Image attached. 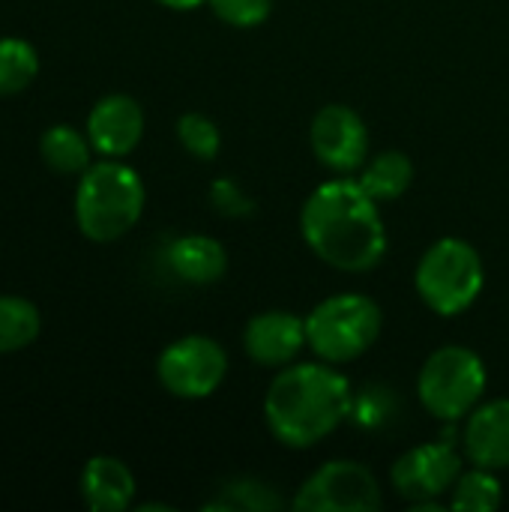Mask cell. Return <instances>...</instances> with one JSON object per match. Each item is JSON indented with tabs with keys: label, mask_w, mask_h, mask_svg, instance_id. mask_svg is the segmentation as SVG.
Wrapping results in <instances>:
<instances>
[{
	"label": "cell",
	"mask_w": 509,
	"mask_h": 512,
	"mask_svg": "<svg viewBox=\"0 0 509 512\" xmlns=\"http://www.w3.org/2000/svg\"><path fill=\"white\" fill-rule=\"evenodd\" d=\"M210 201L222 216H249L255 210L252 198L228 177H222L210 186Z\"/></svg>",
	"instance_id": "obj_24"
},
{
	"label": "cell",
	"mask_w": 509,
	"mask_h": 512,
	"mask_svg": "<svg viewBox=\"0 0 509 512\" xmlns=\"http://www.w3.org/2000/svg\"><path fill=\"white\" fill-rule=\"evenodd\" d=\"M93 144L87 138V132L69 126V123H57V126H48L39 138V156L42 162L54 171V174H84L93 162Z\"/></svg>",
	"instance_id": "obj_16"
},
{
	"label": "cell",
	"mask_w": 509,
	"mask_h": 512,
	"mask_svg": "<svg viewBox=\"0 0 509 512\" xmlns=\"http://www.w3.org/2000/svg\"><path fill=\"white\" fill-rule=\"evenodd\" d=\"M282 507H285V501L279 498V492L252 477L225 483L222 489H216V501L204 504V510L210 512H276Z\"/></svg>",
	"instance_id": "obj_20"
},
{
	"label": "cell",
	"mask_w": 509,
	"mask_h": 512,
	"mask_svg": "<svg viewBox=\"0 0 509 512\" xmlns=\"http://www.w3.org/2000/svg\"><path fill=\"white\" fill-rule=\"evenodd\" d=\"M168 267L189 285H213L228 270V252L216 237L186 234L168 246Z\"/></svg>",
	"instance_id": "obj_15"
},
{
	"label": "cell",
	"mask_w": 509,
	"mask_h": 512,
	"mask_svg": "<svg viewBox=\"0 0 509 512\" xmlns=\"http://www.w3.org/2000/svg\"><path fill=\"white\" fill-rule=\"evenodd\" d=\"M39 75V54L27 39L3 36L0 39V96L21 93Z\"/></svg>",
	"instance_id": "obj_21"
},
{
	"label": "cell",
	"mask_w": 509,
	"mask_h": 512,
	"mask_svg": "<svg viewBox=\"0 0 509 512\" xmlns=\"http://www.w3.org/2000/svg\"><path fill=\"white\" fill-rule=\"evenodd\" d=\"M354 414V390L333 363H291L264 396V423L288 450H312Z\"/></svg>",
	"instance_id": "obj_2"
},
{
	"label": "cell",
	"mask_w": 509,
	"mask_h": 512,
	"mask_svg": "<svg viewBox=\"0 0 509 512\" xmlns=\"http://www.w3.org/2000/svg\"><path fill=\"white\" fill-rule=\"evenodd\" d=\"M42 333V315L36 303L15 294H0V354L30 348Z\"/></svg>",
	"instance_id": "obj_18"
},
{
	"label": "cell",
	"mask_w": 509,
	"mask_h": 512,
	"mask_svg": "<svg viewBox=\"0 0 509 512\" xmlns=\"http://www.w3.org/2000/svg\"><path fill=\"white\" fill-rule=\"evenodd\" d=\"M177 138L183 144V150L201 162H210L216 159L219 147H222V135H219V126L207 117V114H183L177 120Z\"/></svg>",
	"instance_id": "obj_22"
},
{
	"label": "cell",
	"mask_w": 509,
	"mask_h": 512,
	"mask_svg": "<svg viewBox=\"0 0 509 512\" xmlns=\"http://www.w3.org/2000/svg\"><path fill=\"white\" fill-rule=\"evenodd\" d=\"M207 6L231 27H258L273 12V0H207Z\"/></svg>",
	"instance_id": "obj_23"
},
{
	"label": "cell",
	"mask_w": 509,
	"mask_h": 512,
	"mask_svg": "<svg viewBox=\"0 0 509 512\" xmlns=\"http://www.w3.org/2000/svg\"><path fill=\"white\" fill-rule=\"evenodd\" d=\"M309 144L315 159L336 171L354 174L366 165L369 156V129L363 117L348 105H324L309 126Z\"/></svg>",
	"instance_id": "obj_10"
},
{
	"label": "cell",
	"mask_w": 509,
	"mask_h": 512,
	"mask_svg": "<svg viewBox=\"0 0 509 512\" xmlns=\"http://www.w3.org/2000/svg\"><path fill=\"white\" fill-rule=\"evenodd\" d=\"M228 375L225 348L201 333L171 342L156 360V378L174 399L198 402L213 396Z\"/></svg>",
	"instance_id": "obj_8"
},
{
	"label": "cell",
	"mask_w": 509,
	"mask_h": 512,
	"mask_svg": "<svg viewBox=\"0 0 509 512\" xmlns=\"http://www.w3.org/2000/svg\"><path fill=\"white\" fill-rule=\"evenodd\" d=\"M504 504V486L498 480V471L489 468H471L462 471L456 486L450 489L447 510L456 512H495Z\"/></svg>",
	"instance_id": "obj_19"
},
{
	"label": "cell",
	"mask_w": 509,
	"mask_h": 512,
	"mask_svg": "<svg viewBox=\"0 0 509 512\" xmlns=\"http://www.w3.org/2000/svg\"><path fill=\"white\" fill-rule=\"evenodd\" d=\"M357 183L378 201H396L402 198L411 183H414V162L402 153V150H384L375 159H366V165L360 168Z\"/></svg>",
	"instance_id": "obj_17"
},
{
	"label": "cell",
	"mask_w": 509,
	"mask_h": 512,
	"mask_svg": "<svg viewBox=\"0 0 509 512\" xmlns=\"http://www.w3.org/2000/svg\"><path fill=\"white\" fill-rule=\"evenodd\" d=\"M243 348L252 363L264 369H282L306 348V318L282 309L258 312L246 321Z\"/></svg>",
	"instance_id": "obj_12"
},
{
	"label": "cell",
	"mask_w": 509,
	"mask_h": 512,
	"mask_svg": "<svg viewBox=\"0 0 509 512\" xmlns=\"http://www.w3.org/2000/svg\"><path fill=\"white\" fill-rule=\"evenodd\" d=\"M420 300L438 315L468 312L486 288V264L480 252L462 237L435 240L414 273Z\"/></svg>",
	"instance_id": "obj_5"
},
{
	"label": "cell",
	"mask_w": 509,
	"mask_h": 512,
	"mask_svg": "<svg viewBox=\"0 0 509 512\" xmlns=\"http://www.w3.org/2000/svg\"><path fill=\"white\" fill-rule=\"evenodd\" d=\"M381 306L366 294H333L306 315V348L333 366L360 360L381 336Z\"/></svg>",
	"instance_id": "obj_4"
},
{
	"label": "cell",
	"mask_w": 509,
	"mask_h": 512,
	"mask_svg": "<svg viewBox=\"0 0 509 512\" xmlns=\"http://www.w3.org/2000/svg\"><path fill=\"white\" fill-rule=\"evenodd\" d=\"M489 387L486 363L465 345H444L432 351L417 375L420 405L441 423L465 420Z\"/></svg>",
	"instance_id": "obj_6"
},
{
	"label": "cell",
	"mask_w": 509,
	"mask_h": 512,
	"mask_svg": "<svg viewBox=\"0 0 509 512\" xmlns=\"http://www.w3.org/2000/svg\"><path fill=\"white\" fill-rule=\"evenodd\" d=\"M462 447L471 465L489 471L509 468V399L480 402L465 417Z\"/></svg>",
	"instance_id": "obj_13"
},
{
	"label": "cell",
	"mask_w": 509,
	"mask_h": 512,
	"mask_svg": "<svg viewBox=\"0 0 509 512\" xmlns=\"http://www.w3.org/2000/svg\"><path fill=\"white\" fill-rule=\"evenodd\" d=\"M156 3H162V6H168V9H177V12H189V9H198V6L207 3V0H156Z\"/></svg>",
	"instance_id": "obj_25"
},
{
	"label": "cell",
	"mask_w": 509,
	"mask_h": 512,
	"mask_svg": "<svg viewBox=\"0 0 509 512\" xmlns=\"http://www.w3.org/2000/svg\"><path fill=\"white\" fill-rule=\"evenodd\" d=\"M300 231L315 258L342 273H369L387 255L381 204L351 177L327 180L303 201Z\"/></svg>",
	"instance_id": "obj_1"
},
{
	"label": "cell",
	"mask_w": 509,
	"mask_h": 512,
	"mask_svg": "<svg viewBox=\"0 0 509 512\" xmlns=\"http://www.w3.org/2000/svg\"><path fill=\"white\" fill-rule=\"evenodd\" d=\"M147 204V189L123 159L93 162L75 189V225L93 243H114L129 234Z\"/></svg>",
	"instance_id": "obj_3"
},
{
	"label": "cell",
	"mask_w": 509,
	"mask_h": 512,
	"mask_svg": "<svg viewBox=\"0 0 509 512\" xmlns=\"http://www.w3.org/2000/svg\"><path fill=\"white\" fill-rule=\"evenodd\" d=\"M87 138L105 159L129 156L144 138V108L126 93L102 96L87 114Z\"/></svg>",
	"instance_id": "obj_11"
},
{
	"label": "cell",
	"mask_w": 509,
	"mask_h": 512,
	"mask_svg": "<svg viewBox=\"0 0 509 512\" xmlns=\"http://www.w3.org/2000/svg\"><path fill=\"white\" fill-rule=\"evenodd\" d=\"M291 507L300 512H375L384 507V492L363 462L333 459L306 477Z\"/></svg>",
	"instance_id": "obj_7"
},
{
	"label": "cell",
	"mask_w": 509,
	"mask_h": 512,
	"mask_svg": "<svg viewBox=\"0 0 509 512\" xmlns=\"http://www.w3.org/2000/svg\"><path fill=\"white\" fill-rule=\"evenodd\" d=\"M135 492V474L117 456H93L81 471V498L93 512H126Z\"/></svg>",
	"instance_id": "obj_14"
},
{
	"label": "cell",
	"mask_w": 509,
	"mask_h": 512,
	"mask_svg": "<svg viewBox=\"0 0 509 512\" xmlns=\"http://www.w3.org/2000/svg\"><path fill=\"white\" fill-rule=\"evenodd\" d=\"M465 462L453 441L417 444L396 459L390 468V483L399 498H405L414 510H444L441 498L450 495Z\"/></svg>",
	"instance_id": "obj_9"
}]
</instances>
